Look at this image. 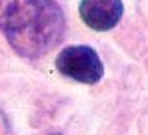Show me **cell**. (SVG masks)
<instances>
[{
  "label": "cell",
  "instance_id": "6da1fadb",
  "mask_svg": "<svg viewBox=\"0 0 148 135\" xmlns=\"http://www.w3.org/2000/svg\"><path fill=\"white\" fill-rule=\"evenodd\" d=\"M66 18L56 0H0V32L22 58H40L60 44Z\"/></svg>",
  "mask_w": 148,
  "mask_h": 135
},
{
  "label": "cell",
  "instance_id": "7a4b0ae2",
  "mask_svg": "<svg viewBox=\"0 0 148 135\" xmlns=\"http://www.w3.org/2000/svg\"><path fill=\"white\" fill-rule=\"evenodd\" d=\"M56 70L64 78L88 86L98 84L104 76L102 60L90 46H66L56 58Z\"/></svg>",
  "mask_w": 148,
  "mask_h": 135
},
{
  "label": "cell",
  "instance_id": "3957f363",
  "mask_svg": "<svg viewBox=\"0 0 148 135\" xmlns=\"http://www.w3.org/2000/svg\"><path fill=\"white\" fill-rule=\"evenodd\" d=\"M78 12L88 28L96 32H108L120 22L124 6L122 0H82Z\"/></svg>",
  "mask_w": 148,
  "mask_h": 135
}]
</instances>
